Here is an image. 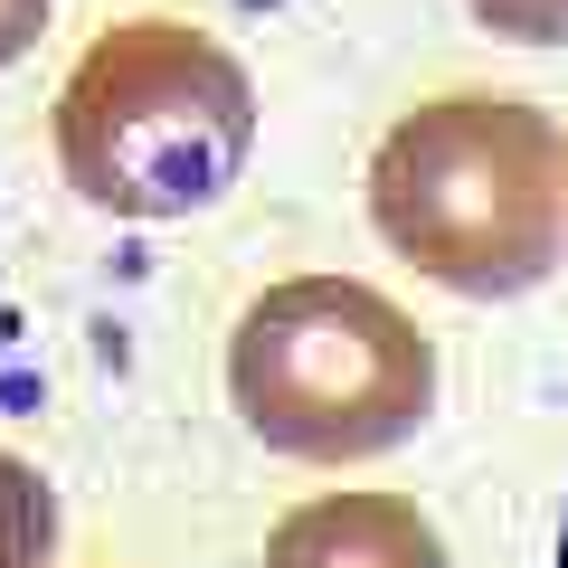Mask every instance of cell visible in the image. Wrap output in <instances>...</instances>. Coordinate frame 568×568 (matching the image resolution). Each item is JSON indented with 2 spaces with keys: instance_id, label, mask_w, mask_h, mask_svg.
Instances as JSON below:
<instances>
[{
  "instance_id": "cell-1",
  "label": "cell",
  "mask_w": 568,
  "mask_h": 568,
  "mask_svg": "<svg viewBox=\"0 0 568 568\" xmlns=\"http://www.w3.org/2000/svg\"><path fill=\"white\" fill-rule=\"evenodd\" d=\"M369 227L465 304L549 284L568 256V133L521 95H436L369 152Z\"/></svg>"
},
{
  "instance_id": "cell-2",
  "label": "cell",
  "mask_w": 568,
  "mask_h": 568,
  "mask_svg": "<svg viewBox=\"0 0 568 568\" xmlns=\"http://www.w3.org/2000/svg\"><path fill=\"white\" fill-rule=\"evenodd\" d=\"M256 85L209 29L123 20L58 85V171L104 219H190L237 190Z\"/></svg>"
},
{
  "instance_id": "cell-3",
  "label": "cell",
  "mask_w": 568,
  "mask_h": 568,
  "mask_svg": "<svg viewBox=\"0 0 568 568\" xmlns=\"http://www.w3.org/2000/svg\"><path fill=\"white\" fill-rule=\"evenodd\" d=\"M227 398L294 465H369L436 407V342L361 275H284L227 342Z\"/></svg>"
},
{
  "instance_id": "cell-4",
  "label": "cell",
  "mask_w": 568,
  "mask_h": 568,
  "mask_svg": "<svg viewBox=\"0 0 568 568\" xmlns=\"http://www.w3.org/2000/svg\"><path fill=\"white\" fill-rule=\"evenodd\" d=\"M265 568H446V540L407 493H323L275 521Z\"/></svg>"
},
{
  "instance_id": "cell-5",
  "label": "cell",
  "mask_w": 568,
  "mask_h": 568,
  "mask_svg": "<svg viewBox=\"0 0 568 568\" xmlns=\"http://www.w3.org/2000/svg\"><path fill=\"white\" fill-rule=\"evenodd\" d=\"M58 559V493L29 455L0 446V568H48Z\"/></svg>"
},
{
  "instance_id": "cell-6",
  "label": "cell",
  "mask_w": 568,
  "mask_h": 568,
  "mask_svg": "<svg viewBox=\"0 0 568 568\" xmlns=\"http://www.w3.org/2000/svg\"><path fill=\"white\" fill-rule=\"evenodd\" d=\"M465 10L511 48H568V0H465Z\"/></svg>"
},
{
  "instance_id": "cell-7",
  "label": "cell",
  "mask_w": 568,
  "mask_h": 568,
  "mask_svg": "<svg viewBox=\"0 0 568 568\" xmlns=\"http://www.w3.org/2000/svg\"><path fill=\"white\" fill-rule=\"evenodd\" d=\"M48 29V0H0V67H20Z\"/></svg>"
},
{
  "instance_id": "cell-8",
  "label": "cell",
  "mask_w": 568,
  "mask_h": 568,
  "mask_svg": "<svg viewBox=\"0 0 568 568\" xmlns=\"http://www.w3.org/2000/svg\"><path fill=\"white\" fill-rule=\"evenodd\" d=\"M559 568H568V530H559Z\"/></svg>"
}]
</instances>
